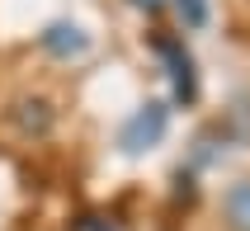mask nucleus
Here are the masks:
<instances>
[{
    "label": "nucleus",
    "mask_w": 250,
    "mask_h": 231,
    "mask_svg": "<svg viewBox=\"0 0 250 231\" xmlns=\"http://www.w3.org/2000/svg\"><path fill=\"white\" fill-rule=\"evenodd\" d=\"M175 5H180V14H184V24H189V28L208 24V0H175Z\"/></svg>",
    "instance_id": "obj_6"
},
{
    "label": "nucleus",
    "mask_w": 250,
    "mask_h": 231,
    "mask_svg": "<svg viewBox=\"0 0 250 231\" xmlns=\"http://www.w3.org/2000/svg\"><path fill=\"white\" fill-rule=\"evenodd\" d=\"M14 118H19V127H24V132H47V127H52V113H47V99H19V104H14Z\"/></svg>",
    "instance_id": "obj_5"
},
{
    "label": "nucleus",
    "mask_w": 250,
    "mask_h": 231,
    "mask_svg": "<svg viewBox=\"0 0 250 231\" xmlns=\"http://www.w3.org/2000/svg\"><path fill=\"white\" fill-rule=\"evenodd\" d=\"M42 47L52 57H81L85 47H90V38H85L76 24H52L47 33H42Z\"/></svg>",
    "instance_id": "obj_3"
},
{
    "label": "nucleus",
    "mask_w": 250,
    "mask_h": 231,
    "mask_svg": "<svg viewBox=\"0 0 250 231\" xmlns=\"http://www.w3.org/2000/svg\"><path fill=\"white\" fill-rule=\"evenodd\" d=\"M166 137V104H142L132 118L123 123V132H118V142H123V151H146V147H156Z\"/></svg>",
    "instance_id": "obj_2"
},
{
    "label": "nucleus",
    "mask_w": 250,
    "mask_h": 231,
    "mask_svg": "<svg viewBox=\"0 0 250 231\" xmlns=\"http://www.w3.org/2000/svg\"><path fill=\"white\" fill-rule=\"evenodd\" d=\"M151 47H156V57L166 62V76H170L175 99H180V104H194V99H198V76H194V57H189V47H184L180 38H170V33H151Z\"/></svg>",
    "instance_id": "obj_1"
},
{
    "label": "nucleus",
    "mask_w": 250,
    "mask_h": 231,
    "mask_svg": "<svg viewBox=\"0 0 250 231\" xmlns=\"http://www.w3.org/2000/svg\"><path fill=\"white\" fill-rule=\"evenodd\" d=\"M222 217H227V231H250V179H241V184L227 189Z\"/></svg>",
    "instance_id": "obj_4"
},
{
    "label": "nucleus",
    "mask_w": 250,
    "mask_h": 231,
    "mask_svg": "<svg viewBox=\"0 0 250 231\" xmlns=\"http://www.w3.org/2000/svg\"><path fill=\"white\" fill-rule=\"evenodd\" d=\"M132 10H142V14H156V10H166V0H127Z\"/></svg>",
    "instance_id": "obj_7"
}]
</instances>
